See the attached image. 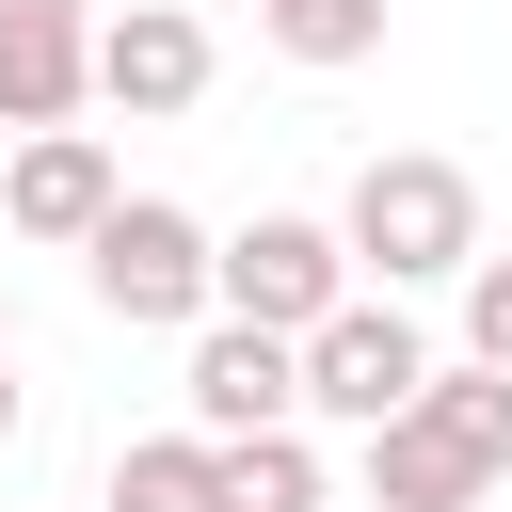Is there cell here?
Wrapping results in <instances>:
<instances>
[{
  "mask_svg": "<svg viewBox=\"0 0 512 512\" xmlns=\"http://www.w3.org/2000/svg\"><path fill=\"white\" fill-rule=\"evenodd\" d=\"M336 240H352V272H384V288H464V272H480V176L432 160V144H384V160L352 176Z\"/></svg>",
  "mask_w": 512,
  "mask_h": 512,
  "instance_id": "obj_1",
  "label": "cell"
},
{
  "mask_svg": "<svg viewBox=\"0 0 512 512\" xmlns=\"http://www.w3.org/2000/svg\"><path fill=\"white\" fill-rule=\"evenodd\" d=\"M80 272H96L112 320H208L224 304V240L192 208H160V192H112V224L80 240Z\"/></svg>",
  "mask_w": 512,
  "mask_h": 512,
  "instance_id": "obj_2",
  "label": "cell"
},
{
  "mask_svg": "<svg viewBox=\"0 0 512 512\" xmlns=\"http://www.w3.org/2000/svg\"><path fill=\"white\" fill-rule=\"evenodd\" d=\"M336 304H352V240H336V224H304V208H256V224L224 240V320L320 336Z\"/></svg>",
  "mask_w": 512,
  "mask_h": 512,
  "instance_id": "obj_3",
  "label": "cell"
},
{
  "mask_svg": "<svg viewBox=\"0 0 512 512\" xmlns=\"http://www.w3.org/2000/svg\"><path fill=\"white\" fill-rule=\"evenodd\" d=\"M416 384H432V336L400 320V288H384V304H336V320L304 336V416H336V432H384Z\"/></svg>",
  "mask_w": 512,
  "mask_h": 512,
  "instance_id": "obj_4",
  "label": "cell"
},
{
  "mask_svg": "<svg viewBox=\"0 0 512 512\" xmlns=\"http://www.w3.org/2000/svg\"><path fill=\"white\" fill-rule=\"evenodd\" d=\"M176 400H192V432L208 448H240V432H288L304 416V336H272V320H192V368H176Z\"/></svg>",
  "mask_w": 512,
  "mask_h": 512,
  "instance_id": "obj_5",
  "label": "cell"
},
{
  "mask_svg": "<svg viewBox=\"0 0 512 512\" xmlns=\"http://www.w3.org/2000/svg\"><path fill=\"white\" fill-rule=\"evenodd\" d=\"M208 64H224V48H208L192 0H128V16H96V96H112V112H192Z\"/></svg>",
  "mask_w": 512,
  "mask_h": 512,
  "instance_id": "obj_6",
  "label": "cell"
},
{
  "mask_svg": "<svg viewBox=\"0 0 512 512\" xmlns=\"http://www.w3.org/2000/svg\"><path fill=\"white\" fill-rule=\"evenodd\" d=\"M0 224L80 256V240L112 224V144H96V128H16V160H0Z\"/></svg>",
  "mask_w": 512,
  "mask_h": 512,
  "instance_id": "obj_7",
  "label": "cell"
},
{
  "mask_svg": "<svg viewBox=\"0 0 512 512\" xmlns=\"http://www.w3.org/2000/svg\"><path fill=\"white\" fill-rule=\"evenodd\" d=\"M96 96V16L80 0H0V128H64Z\"/></svg>",
  "mask_w": 512,
  "mask_h": 512,
  "instance_id": "obj_8",
  "label": "cell"
},
{
  "mask_svg": "<svg viewBox=\"0 0 512 512\" xmlns=\"http://www.w3.org/2000/svg\"><path fill=\"white\" fill-rule=\"evenodd\" d=\"M480 496H496V480H480V464H464V448H448L416 400L368 432V512H480Z\"/></svg>",
  "mask_w": 512,
  "mask_h": 512,
  "instance_id": "obj_9",
  "label": "cell"
},
{
  "mask_svg": "<svg viewBox=\"0 0 512 512\" xmlns=\"http://www.w3.org/2000/svg\"><path fill=\"white\" fill-rule=\"evenodd\" d=\"M112 512H224V448H208V432H144V448H112Z\"/></svg>",
  "mask_w": 512,
  "mask_h": 512,
  "instance_id": "obj_10",
  "label": "cell"
},
{
  "mask_svg": "<svg viewBox=\"0 0 512 512\" xmlns=\"http://www.w3.org/2000/svg\"><path fill=\"white\" fill-rule=\"evenodd\" d=\"M224 512H336V496H320V448H304V416L224 448Z\"/></svg>",
  "mask_w": 512,
  "mask_h": 512,
  "instance_id": "obj_11",
  "label": "cell"
},
{
  "mask_svg": "<svg viewBox=\"0 0 512 512\" xmlns=\"http://www.w3.org/2000/svg\"><path fill=\"white\" fill-rule=\"evenodd\" d=\"M256 32H272L288 64H368V48H384V0H256Z\"/></svg>",
  "mask_w": 512,
  "mask_h": 512,
  "instance_id": "obj_12",
  "label": "cell"
},
{
  "mask_svg": "<svg viewBox=\"0 0 512 512\" xmlns=\"http://www.w3.org/2000/svg\"><path fill=\"white\" fill-rule=\"evenodd\" d=\"M464 352H480V368H512V256H480V272H464Z\"/></svg>",
  "mask_w": 512,
  "mask_h": 512,
  "instance_id": "obj_13",
  "label": "cell"
},
{
  "mask_svg": "<svg viewBox=\"0 0 512 512\" xmlns=\"http://www.w3.org/2000/svg\"><path fill=\"white\" fill-rule=\"evenodd\" d=\"M0 448H16V368H0Z\"/></svg>",
  "mask_w": 512,
  "mask_h": 512,
  "instance_id": "obj_14",
  "label": "cell"
},
{
  "mask_svg": "<svg viewBox=\"0 0 512 512\" xmlns=\"http://www.w3.org/2000/svg\"><path fill=\"white\" fill-rule=\"evenodd\" d=\"M0 160H16V128H0Z\"/></svg>",
  "mask_w": 512,
  "mask_h": 512,
  "instance_id": "obj_15",
  "label": "cell"
}]
</instances>
